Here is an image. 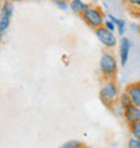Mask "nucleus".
<instances>
[{"mask_svg": "<svg viewBox=\"0 0 140 148\" xmlns=\"http://www.w3.org/2000/svg\"><path fill=\"white\" fill-rule=\"evenodd\" d=\"M96 36L100 42L102 43V46L105 47H115L117 45V39H116V35H115V32H110L109 30L101 26V27L96 28Z\"/></svg>", "mask_w": 140, "mask_h": 148, "instance_id": "obj_4", "label": "nucleus"}, {"mask_svg": "<svg viewBox=\"0 0 140 148\" xmlns=\"http://www.w3.org/2000/svg\"><path fill=\"white\" fill-rule=\"evenodd\" d=\"M132 47V43H131V39L123 36L120 40V50H119V54H120V63L123 66L127 65L128 62V57H129V50Z\"/></svg>", "mask_w": 140, "mask_h": 148, "instance_id": "obj_5", "label": "nucleus"}, {"mask_svg": "<svg viewBox=\"0 0 140 148\" xmlns=\"http://www.w3.org/2000/svg\"><path fill=\"white\" fill-rule=\"evenodd\" d=\"M137 140H139V148H140V137H139V139H137Z\"/></svg>", "mask_w": 140, "mask_h": 148, "instance_id": "obj_21", "label": "nucleus"}, {"mask_svg": "<svg viewBox=\"0 0 140 148\" xmlns=\"http://www.w3.org/2000/svg\"><path fill=\"white\" fill-rule=\"evenodd\" d=\"M10 23H11V19H10V18L0 15V32H1V34H3L4 31H7V28L10 27Z\"/></svg>", "mask_w": 140, "mask_h": 148, "instance_id": "obj_10", "label": "nucleus"}, {"mask_svg": "<svg viewBox=\"0 0 140 148\" xmlns=\"http://www.w3.org/2000/svg\"><path fill=\"white\" fill-rule=\"evenodd\" d=\"M61 148H82V144H81V141H78V140H69L65 144L61 145Z\"/></svg>", "mask_w": 140, "mask_h": 148, "instance_id": "obj_14", "label": "nucleus"}, {"mask_svg": "<svg viewBox=\"0 0 140 148\" xmlns=\"http://www.w3.org/2000/svg\"><path fill=\"white\" fill-rule=\"evenodd\" d=\"M53 1L57 4V7H59L61 10H63V11L69 8V4H67L66 1H63V0H53Z\"/></svg>", "mask_w": 140, "mask_h": 148, "instance_id": "obj_17", "label": "nucleus"}, {"mask_svg": "<svg viewBox=\"0 0 140 148\" xmlns=\"http://www.w3.org/2000/svg\"><path fill=\"white\" fill-rule=\"evenodd\" d=\"M0 15L7 16V18L11 19L12 15H14V4H12V1H8V0L4 1L3 5H1V10H0Z\"/></svg>", "mask_w": 140, "mask_h": 148, "instance_id": "obj_9", "label": "nucleus"}, {"mask_svg": "<svg viewBox=\"0 0 140 148\" xmlns=\"http://www.w3.org/2000/svg\"><path fill=\"white\" fill-rule=\"evenodd\" d=\"M131 133H132V136L136 137V139L140 137V120L135 121V123L131 124Z\"/></svg>", "mask_w": 140, "mask_h": 148, "instance_id": "obj_11", "label": "nucleus"}, {"mask_svg": "<svg viewBox=\"0 0 140 148\" xmlns=\"http://www.w3.org/2000/svg\"><path fill=\"white\" fill-rule=\"evenodd\" d=\"M127 94L131 98L132 105L140 108V84H132L127 88Z\"/></svg>", "mask_w": 140, "mask_h": 148, "instance_id": "obj_6", "label": "nucleus"}, {"mask_svg": "<svg viewBox=\"0 0 140 148\" xmlns=\"http://www.w3.org/2000/svg\"><path fill=\"white\" fill-rule=\"evenodd\" d=\"M88 7L89 5L84 0H71L70 1V10L73 12H77V14H82Z\"/></svg>", "mask_w": 140, "mask_h": 148, "instance_id": "obj_8", "label": "nucleus"}, {"mask_svg": "<svg viewBox=\"0 0 140 148\" xmlns=\"http://www.w3.org/2000/svg\"><path fill=\"white\" fill-rule=\"evenodd\" d=\"M116 30L119 31V34H120L121 36H124L125 31H127V23H125V20H123V19H119V20H117Z\"/></svg>", "mask_w": 140, "mask_h": 148, "instance_id": "obj_12", "label": "nucleus"}, {"mask_svg": "<svg viewBox=\"0 0 140 148\" xmlns=\"http://www.w3.org/2000/svg\"><path fill=\"white\" fill-rule=\"evenodd\" d=\"M128 1L132 4V5H137V7H140V0H128Z\"/></svg>", "mask_w": 140, "mask_h": 148, "instance_id": "obj_18", "label": "nucleus"}, {"mask_svg": "<svg viewBox=\"0 0 140 148\" xmlns=\"http://www.w3.org/2000/svg\"><path fill=\"white\" fill-rule=\"evenodd\" d=\"M124 117L129 124H132L135 121H139L140 120V108H137L135 105H129L128 108L124 109Z\"/></svg>", "mask_w": 140, "mask_h": 148, "instance_id": "obj_7", "label": "nucleus"}, {"mask_svg": "<svg viewBox=\"0 0 140 148\" xmlns=\"http://www.w3.org/2000/svg\"><path fill=\"white\" fill-rule=\"evenodd\" d=\"M1 40H3V34L0 32V43H1Z\"/></svg>", "mask_w": 140, "mask_h": 148, "instance_id": "obj_19", "label": "nucleus"}, {"mask_svg": "<svg viewBox=\"0 0 140 148\" xmlns=\"http://www.w3.org/2000/svg\"><path fill=\"white\" fill-rule=\"evenodd\" d=\"M100 97H101V101H104V104H106V106H110V104H113L119 98L117 85L113 81L105 82L101 90H100Z\"/></svg>", "mask_w": 140, "mask_h": 148, "instance_id": "obj_1", "label": "nucleus"}, {"mask_svg": "<svg viewBox=\"0 0 140 148\" xmlns=\"http://www.w3.org/2000/svg\"><path fill=\"white\" fill-rule=\"evenodd\" d=\"M100 69L105 77H112L117 71V61L110 53H102L100 58Z\"/></svg>", "mask_w": 140, "mask_h": 148, "instance_id": "obj_3", "label": "nucleus"}, {"mask_svg": "<svg viewBox=\"0 0 140 148\" xmlns=\"http://www.w3.org/2000/svg\"><path fill=\"white\" fill-rule=\"evenodd\" d=\"M8 1H12V3H14V1H22V0H8Z\"/></svg>", "mask_w": 140, "mask_h": 148, "instance_id": "obj_20", "label": "nucleus"}, {"mask_svg": "<svg viewBox=\"0 0 140 148\" xmlns=\"http://www.w3.org/2000/svg\"><path fill=\"white\" fill-rule=\"evenodd\" d=\"M102 26H104L106 30H109L110 32H115V31H116V26H115V24H113V22H110L109 19H105Z\"/></svg>", "mask_w": 140, "mask_h": 148, "instance_id": "obj_15", "label": "nucleus"}, {"mask_svg": "<svg viewBox=\"0 0 140 148\" xmlns=\"http://www.w3.org/2000/svg\"><path fill=\"white\" fill-rule=\"evenodd\" d=\"M31 1H39V0H31Z\"/></svg>", "mask_w": 140, "mask_h": 148, "instance_id": "obj_22", "label": "nucleus"}, {"mask_svg": "<svg viewBox=\"0 0 140 148\" xmlns=\"http://www.w3.org/2000/svg\"><path fill=\"white\" fill-rule=\"evenodd\" d=\"M120 104H121V108H123V109L128 108L129 105H132L131 98H129V96L127 93H124V94H121V96H120Z\"/></svg>", "mask_w": 140, "mask_h": 148, "instance_id": "obj_13", "label": "nucleus"}, {"mask_svg": "<svg viewBox=\"0 0 140 148\" xmlns=\"http://www.w3.org/2000/svg\"><path fill=\"white\" fill-rule=\"evenodd\" d=\"M82 18L85 20L86 23L89 24L90 27L93 28H98L101 27L104 24V15L102 12L98 10V8H94V7H88L85 11L82 12Z\"/></svg>", "mask_w": 140, "mask_h": 148, "instance_id": "obj_2", "label": "nucleus"}, {"mask_svg": "<svg viewBox=\"0 0 140 148\" xmlns=\"http://www.w3.org/2000/svg\"><path fill=\"white\" fill-rule=\"evenodd\" d=\"M127 148H139V140H137L136 137H131L128 140Z\"/></svg>", "mask_w": 140, "mask_h": 148, "instance_id": "obj_16", "label": "nucleus"}]
</instances>
